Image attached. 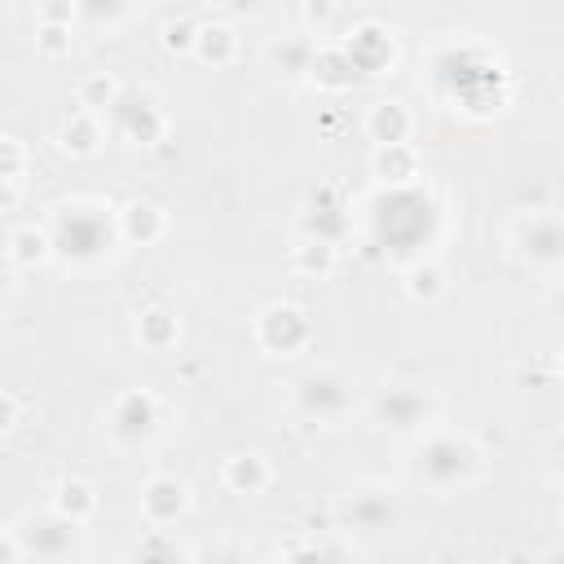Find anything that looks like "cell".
I'll return each mask as SVG.
<instances>
[{
  "label": "cell",
  "mask_w": 564,
  "mask_h": 564,
  "mask_svg": "<svg viewBox=\"0 0 564 564\" xmlns=\"http://www.w3.org/2000/svg\"><path fill=\"white\" fill-rule=\"evenodd\" d=\"M520 252L534 261H560L564 256V225L560 220H525L520 225Z\"/></svg>",
  "instance_id": "cell-1"
},
{
  "label": "cell",
  "mask_w": 564,
  "mask_h": 564,
  "mask_svg": "<svg viewBox=\"0 0 564 564\" xmlns=\"http://www.w3.org/2000/svg\"><path fill=\"white\" fill-rule=\"evenodd\" d=\"M145 511H150V520H172L181 507H186V485L181 481H168V477H159V481H150L145 485Z\"/></svg>",
  "instance_id": "cell-2"
},
{
  "label": "cell",
  "mask_w": 564,
  "mask_h": 564,
  "mask_svg": "<svg viewBox=\"0 0 564 564\" xmlns=\"http://www.w3.org/2000/svg\"><path fill=\"white\" fill-rule=\"evenodd\" d=\"M49 247H54V238L40 234L36 225H22V229L9 234V261L13 265H40L49 256Z\"/></svg>",
  "instance_id": "cell-3"
},
{
  "label": "cell",
  "mask_w": 564,
  "mask_h": 564,
  "mask_svg": "<svg viewBox=\"0 0 564 564\" xmlns=\"http://www.w3.org/2000/svg\"><path fill=\"white\" fill-rule=\"evenodd\" d=\"M58 145L70 150V154H93V150H97V124H93V115H88V111H75L70 120H62Z\"/></svg>",
  "instance_id": "cell-4"
},
{
  "label": "cell",
  "mask_w": 564,
  "mask_h": 564,
  "mask_svg": "<svg viewBox=\"0 0 564 564\" xmlns=\"http://www.w3.org/2000/svg\"><path fill=\"white\" fill-rule=\"evenodd\" d=\"M97 507V498H93V490L84 485V481H67L62 490H58V516H67V520H75V525H84V516Z\"/></svg>",
  "instance_id": "cell-5"
},
{
  "label": "cell",
  "mask_w": 564,
  "mask_h": 564,
  "mask_svg": "<svg viewBox=\"0 0 564 564\" xmlns=\"http://www.w3.org/2000/svg\"><path fill=\"white\" fill-rule=\"evenodd\" d=\"M79 106H84V111H97V106H115V79L88 75V79L79 84Z\"/></svg>",
  "instance_id": "cell-6"
},
{
  "label": "cell",
  "mask_w": 564,
  "mask_h": 564,
  "mask_svg": "<svg viewBox=\"0 0 564 564\" xmlns=\"http://www.w3.org/2000/svg\"><path fill=\"white\" fill-rule=\"evenodd\" d=\"M62 36H67V31H62V27H45V31H40V45H45V54H58V49H62V45H67V40H62Z\"/></svg>",
  "instance_id": "cell-7"
}]
</instances>
